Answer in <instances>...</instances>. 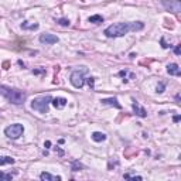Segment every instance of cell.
Masks as SVG:
<instances>
[{
    "instance_id": "ba28073f",
    "label": "cell",
    "mask_w": 181,
    "mask_h": 181,
    "mask_svg": "<svg viewBox=\"0 0 181 181\" xmlns=\"http://www.w3.org/2000/svg\"><path fill=\"white\" fill-rule=\"evenodd\" d=\"M133 111H135V113L137 116H140V118H146V116H147V112H146V109L140 106L137 101H133Z\"/></svg>"
},
{
    "instance_id": "6da1fadb",
    "label": "cell",
    "mask_w": 181,
    "mask_h": 181,
    "mask_svg": "<svg viewBox=\"0 0 181 181\" xmlns=\"http://www.w3.org/2000/svg\"><path fill=\"white\" fill-rule=\"evenodd\" d=\"M0 94L3 95L10 103H14V105H21V103H24V101H26V94L23 90L6 87V85H2V87H0Z\"/></svg>"
},
{
    "instance_id": "9c48e42d",
    "label": "cell",
    "mask_w": 181,
    "mask_h": 181,
    "mask_svg": "<svg viewBox=\"0 0 181 181\" xmlns=\"http://www.w3.org/2000/svg\"><path fill=\"white\" fill-rule=\"evenodd\" d=\"M167 72H169L170 75H174V77H180V75H181L180 67H178L177 64H174V62L167 65Z\"/></svg>"
},
{
    "instance_id": "7402d4cb",
    "label": "cell",
    "mask_w": 181,
    "mask_h": 181,
    "mask_svg": "<svg viewBox=\"0 0 181 181\" xmlns=\"http://www.w3.org/2000/svg\"><path fill=\"white\" fill-rule=\"evenodd\" d=\"M174 53H176V55H180V54H181V45H176Z\"/></svg>"
},
{
    "instance_id": "ffe728a7",
    "label": "cell",
    "mask_w": 181,
    "mask_h": 181,
    "mask_svg": "<svg viewBox=\"0 0 181 181\" xmlns=\"http://www.w3.org/2000/svg\"><path fill=\"white\" fill-rule=\"evenodd\" d=\"M125 178H132V180H142L140 176H130V174H125Z\"/></svg>"
},
{
    "instance_id": "9a60e30c",
    "label": "cell",
    "mask_w": 181,
    "mask_h": 181,
    "mask_svg": "<svg viewBox=\"0 0 181 181\" xmlns=\"http://www.w3.org/2000/svg\"><path fill=\"white\" fill-rule=\"evenodd\" d=\"M89 23H95V24H99V23H103V17L99 16V14H95V16H90L88 19Z\"/></svg>"
},
{
    "instance_id": "d4e9b609",
    "label": "cell",
    "mask_w": 181,
    "mask_h": 181,
    "mask_svg": "<svg viewBox=\"0 0 181 181\" xmlns=\"http://www.w3.org/2000/svg\"><path fill=\"white\" fill-rule=\"evenodd\" d=\"M50 146H51V142H48V140H47V142H45V147H50Z\"/></svg>"
},
{
    "instance_id": "5b68a950",
    "label": "cell",
    "mask_w": 181,
    "mask_h": 181,
    "mask_svg": "<svg viewBox=\"0 0 181 181\" xmlns=\"http://www.w3.org/2000/svg\"><path fill=\"white\" fill-rule=\"evenodd\" d=\"M161 4L167 12H171L174 14H178L181 12V0H163Z\"/></svg>"
},
{
    "instance_id": "8992f818",
    "label": "cell",
    "mask_w": 181,
    "mask_h": 181,
    "mask_svg": "<svg viewBox=\"0 0 181 181\" xmlns=\"http://www.w3.org/2000/svg\"><path fill=\"white\" fill-rule=\"evenodd\" d=\"M71 84H72L75 88H82L84 84H85L84 72H79V71H74V72L71 74Z\"/></svg>"
},
{
    "instance_id": "5bb4252c",
    "label": "cell",
    "mask_w": 181,
    "mask_h": 181,
    "mask_svg": "<svg viewBox=\"0 0 181 181\" xmlns=\"http://www.w3.org/2000/svg\"><path fill=\"white\" fill-rule=\"evenodd\" d=\"M92 139H94L95 142H103V140L106 139V135H105V133H101V132H95V133H92Z\"/></svg>"
},
{
    "instance_id": "4fadbf2b",
    "label": "cell",
    "mask_w": 181,
    "mask_h": 181,
    "mask_svg": "<svg viewBox=\"0 0 181 181\" xmlns=\"http://www.w3.org/2000/svg\"><path fill=\"white\" fill-rule=\"evenodd\" d=\"M21 29L23 30H37L38 23H29V21H26V23L21 24Z\"/></svg>"
},
{
    "instance_id": "603a6c76",
    "label": "cell",
    "mask_w": 181,
    "mask_h": 181,
    "mask_svg": "<svg viewBox=\"0 0 181 181\" xmlns=\"http://www.w3.org/2000/svg\"><path fill=\"white\" fill-rule=\"evenodd\" d=\"M88 84H89L90 88H94V78H89V79H88Z\"/></svg>"
},
{
    "instance_id": "ac0fdd59",
    "label": "cell",
    "mask_w": 181,
    "mask_h": 181,
    "mask_svg": "<svg viewBox=\"0 0 181 181\" xmlns=\"http://www.w3.org/2000/svg\"><path fill=\"white\" fill-rule=\"evenodd\" d=\"M71 167H72V171H79V170L82 169V164H79V161H74L71 164Z\"/></svg>"
},
{
    "instance_id": "52a82bcc",
    "label": "cell",
    "mask_w": 181,
    "mask_h": 181,
    "mask_svg": "<svg viewBox=\"0 0 181 181\" xmlns=\"http://www.w3.org/2000/svg\"><path fill=\"white\" fill-rule=\"evenodd\" d=\"M40 43L43 44H47V45H53V44H57L58 43V37L54 36V34H50V33H44L40 36Z\"/></svg>"
},
{
    "instance_id": "cb8c5ba5",
    "label": "cell",
    "mask_w": 181,
    "mask_h": 181,
    "mask_svg": "<svg viewBox=\"0 0 181 181\" xmlns=\"http://www.w3.org/2000/svg\"><path fill=\"white\" fill-rule=\"evenodd\" d=\"M180 119H181V118L177 115V116H174V119H173V120H174V122H178V120H180Z\"/></svg>"
},
{
    "instance_id": "8fae6325",
    "label": "cell",
    "mask_w": 181,
    "mask_h": 181,
    "mask_svg": "<svg viewBox=\"0 0 181 181\" xmlns=\"http://www.w3.org/2000/svg\"><path fill=\"white\" fill-rule=\"evenodd\" d=\"M40 178H41L43 181H60V180H61L60 176H51L50 173H41Z\"/></svg>"
},
{
    "instance_id": "2e32d148",
    "label": "cell",
    "mask_w": 181,
    "mask_h": 181,
    "mask_svg": "<svg viewBox=\"0 0 181 181\" xmlns=\"http://www.w3.org/2000/svg\"><path fill=\"white\" fill-rule=\"evenodd\" d=\"M14 163V159L13 157H0V166H3V164H13Z\"/></svg>"
},
{
    "instance_id": "277c9868",
    "label": "cell",
    "mask_w": 181,
    "mask_h": 181,
    "mask_svg": "<svg viewBox=\"0 0 181 181\" xmlns=\"http://www.w3.org/2000/svg\"><path fill=\"white\" fill-rule=\"evenodd\" d=\"M23 132H24V128L20 123L10 125V126H7V128L4 129V135L7 136L9 139H19L23 135Z\"/></svg>"
},
{
    "instance_id": "e0dca14e",
    "label": "cell",
    "mask_w": 181,
    "mask_h": 181,
    "mask_svg": "<svg viewBox=\"0 0 181 181\" xmlns=\"http://www.w3.org/2000/svg\"><path fill=\"white\" fill-rule=\"evenodd\" d=\"M13 178L12 174H6V173H2L0 171V180H3V181H10Z\"/></svg>"
},
{
    "instance_id": "7c38bea8",
    "label": "cell",
    "mask_w": 181,
    "mask_h": 181,
    "mask_svg": "<svg viewBox=\"0 0 181 181\" xmlns=\"http://www.w3.org/2000/svg\"><path fill=\"white\" fill-rule=\"evenodd\" d=\"M102 103H105V105H113V106H116L118 109H120V103L118 102V99L116 98H108V99H102L101 101Z\"/></svg>"
},
{
    "instance_id": "3957f363",
    "label": "cell",
    "mask_w": 181,
    "mask_h": 181,
    "mask_svg": "<svg viewBox=\"0 0 181 181\" xmlns=\"http://www.w3.org/2000/svg\"><path fill=\"white\" fill-rule=\"evenodd\" d=\"M53 101V98L47 95V96H40V98H36L31 102V108L34 111L40 112V113H48V106H50V102Z\"/></svg>"
},
{
    "instance_id": "d6986e66",
    "label": "cell",
    "mask_w": 181,
    "mask_h": 181,
    "mask_svg": "<svg viewBox=\"0 0 181 181\" xmlns=\"http://www.w3.org/2000/svg\"><path fill=\"white\" fill-rule=\"evenodd\" d=\"M57 23L60 26H62V27H68V26H70V20H67V19H60Z\"/></svg>"
},
{
    "instance_id": "44dd1931",
    "label": "cell",
    "mask_w": 181,
    "mask_h": 181,
    "mask_svg": "<svg viewBox=\"0 0 181 181\" xmlns=\"http://www.w3.org/2000/svg\"><path fill=\"white\" fill-rule=\"evenodd\" d=\"M157 92H159V94L164 92V84H159V85H157Z\"/></svg>"
},
{
    "instance_id": "7a4b0ae2",
    "label": "cell",
    "mask_w": 181,
    "mask_h": 181,
    "mask_svg": "<svg viewBox=\"0 0 181 181\" xmlns=\"http://www.w3.org/2000/svg\"><path fill=\"white\" fill-rule=\"evenodd\" d=\"M129 31H132V23H116V24L109 26L105 30V36L109 38L123 37Z\"/></svg>"
},
{
    "instance_id": "30bf717a",
    "label": "cell",
    "mask_w": 181,
    "mask_h": 181,
    "mask_svg": "<svg viewBox=\"0 0 181 181\" xmlns=\"http://www.w3.org/2000/svg\"><path fill=\"white\" fill-rule=\"evenodd\" d=\"M51 102H53V105H54L55 108H57V109H61V108L65 106L68 101H67L65 98H55V99H53Z\"/></svg>"
}]
</instances>
